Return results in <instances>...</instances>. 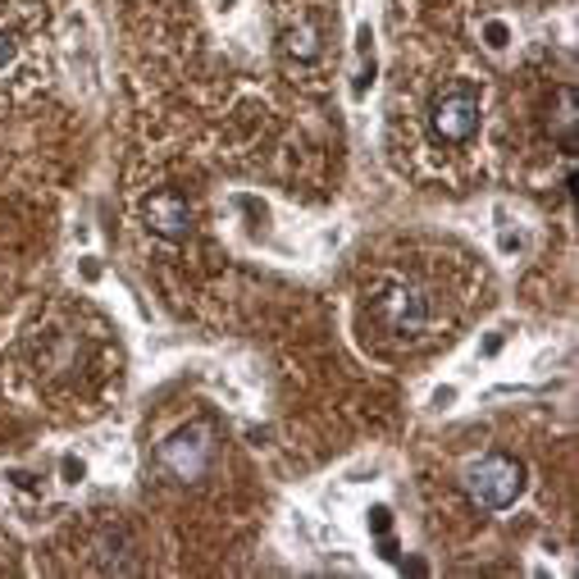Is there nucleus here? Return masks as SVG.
Wrapping results in <instances>:
<instances>
[{"mask_svg": "<svg viewBox=\"0 0 579 579\" xmlns=\"http://www.w3.org/2000/svg\"><path fill=\"white\" fill-rule=\"evenodd\" d=\"M370 320L379 333L398 343H415L424 329H430V301L424 292L407 279H379L370 288Z\"/></svg>", "mask_w": 579, "mask_h": 579, "instance_id": "nucleus-1", "label": "nucleus"}, {"mask_svg": "<svg viewBox=\"0 0 579 579\" xmlns=\"http://www.w3.org/2000/svg\"><path fill=\"white\" fill-rule=\"evenodd\" d=\"M466 493L479 511H506L525 493V466L506 452H489L483 461H475L466 470Z\"/></svg>", "mask_w": 579, "mask_h": 579, "instance_id": "nucleus-2", "label": "nucleus"}, {"mask_svg": "<svg viewBox=\"0 0 579 579\" xmlns=\"http://www.w3.org/2000/svg\"><path fill=\"white\" fill-rule=\"evenodd\" d=\"M156 456L178 483H197L210 470V461H215V430H210L205 420H192V424H182V430H174Z\"/></svg>", "mask_w": 579, "mask_h": 579, "instance_id": "nucleus-3", "label": "nucleus"}, {"mask_svg": "<svg viewBox=\"0 0 579 579\" xmlns=\"http://www.w3.org/2000/svg\"><path fill=\"white\" fill-rule=\"evenodd\" d=\"M479 91L470 82H447L438 97L430 101V133L438 142H452V146H461L479 133Z\"/></svg>", "mask_w": 579, "mask_h": 579, "instance_id": "nucleus-4", "label": "nucleus"}, {"mask_svg": "<svg viewBox=\"0 0 579 579\" xmlns=\"http://www.w3.org/2000/svg\"><path fill=\"white\" fill-rule=\"evenodd\" d=\"M146 233H156L160 242H188L192 237V205L178 192H156L142 210Z\"/></svg>", "mask_w": 579, "mask_h": 579, "instance_id": "nucleus-5", "label": "nucleus"}, {"mask_svg": "<svg viewBox=\"0 0 579 579\" xmlns=\"http://www.w3.org/2000/svg\"><path fill=\"white\" fill-rule=\"evenodd\" d=\"M547 133H553V142H561L566 160H575V151H579V97H575V87L557 91L553 110H547Z\"/></svg>", "mask_w": 579, "mask_h": 579, "instance_id": "nucleus-6", "label": "nucleus"}, {"mask_svg": "<svg viewBox=\"0 0 579 579\" xmlns=\"http://www.w3.org/2000/svg\"><path fill=\"white\" fill-rule=\"evenodd\" d=\"M283 51L292 55V59H301V65H311V59H320V27L315 23H297V27H288L283 33Z\"/></svg>", "mask_w": 579, "mask_h": 579, "instance_id": "nucleus-7", "label": "nucleus"}, {"mask_svg": "<svg viewBox=\"0 0 579 579\" xmlns=\"http://www.w3.org/2000/svg\"><path fill=\"white\" fill-rule=\"evenodd\" d=\"M10 59H14V37L5 33V27H0V69H5Z\"/></svg>", "mask_w": 579, "mask_h": 579, "instance_id": "nucleus-8", "label": "nucleus"}]
</instances>
